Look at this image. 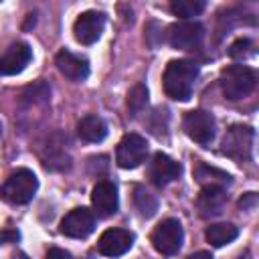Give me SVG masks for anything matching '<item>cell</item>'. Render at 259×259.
Returning <instances> with one entry per match:
<instances>
[{
    "label": "cell",
    "instance_id": "1",
    "mask_svg": "<svg viewBox=\"0 0 259 259\" xmlns=\"http://www.w3.org/2000/svg\"><path fill=\"white\" fill-rule=\"evenodd\" d=\"M198 77V65L188 59L170 61L164 71V91L174 101H186L192 95L194 83Z\"/></svg>",
    "mask_w": 259,
    "mask_h": 259
},
{
    "label": "cell",
    "instance_id": "2",
    "mask_svg": "<svg viewBox=\"0 0 259 259\" xmlns=\"http://www.w3.org/2000/svg\"><path fill=\"white\" fill-rule=\"evenodd\" d=\"M36 188H38V180L34 172L28 168H18L0 186V196L10 204H26L34 198Z\"/></svg>",
    "mask_w": 259,
    "mask_h": 259
},
{
    "label": "cell",
    "instance_id": "3",
    "mask_svg": "<svg viewBox=\"0 0 259 259\" xmlns=\"http://www.w3.org/2000/svg\"><path fill=\"white\" fill-rule=\"evenodd\" d=\"M257 83V75L247 65H231L221 73V89L227 99L237 101L247 97Z\"/></svg>",
    "mask_w": 259,
    "mask_h": 259
},
{
    "label": "cell",
    "instance_id": "4",
    "mask_svg": "<svg viewBox=\"0 0 259 259\" xmlns=\"http://www.w3.org/2000/svg\"><path fill=\"white\" fill-rule=\"evenodd\" d=\"M154 249L160 253V255H166V257H172L180 251L182 247V241H184V231H182V225L176 221V219H166L162 223H158L152 231V237H150Z\"/></svg>",
    "mask_w": 259,
    "mask_h": 259
},
{
    "label": "cell",
    "instance_id": "5",
    "mask_svg": "<svg viewBox=\"0 0 259 259\" xmlns=\"http://www.w3.org/2000/svg\"><path fill=\"white\" fill-rule=\"evenodd\" d=\"M148 156V144L140 134H127L121 138V142L117 144V152H115V162L119 168L132 170L138 168Z\"/></svg>",
    "mask_w": 259,
    "mask_h": 259
},
{
    "label": "cell",
    "instance_id": "6",
    "mask_svg": "<svg viewBox=\"0 0 259 259\" xmlns=\"http://www.w3.org/2000/svg\"><path fill=\"white\" fill-rule=\"evenodd\" d=\"M202 38H204V28L200 22H194V20H182L168 28L170 47L180 49V51L196 49L202 42Z\"/></svg>",
    "mask_w": 259,
    "mask_h": 259
},
{
    "label": "cell",
    "instance_id": "7",
    "mask_svg": "<svg viewBox=\"0 0 259 259\" xmlns=\"http://www.w3.org/2000/svg\"><path fill=\"white\" fill-rule=\"evenodd\" d=\"M214 130H217V123H214V117L202 109H196V111H188L184 115V132L188 134L190 140H194L196 144H210L212 138H214Z\"/></svg>",
    "mask_w": 259,
    "mask_h": 259
},
{
    "label": "cell",
    "instance_id": "8",
    "mask_svg": "<svg viewBox=\"0 0 259 259\" xmlns=\"http://www.w3.org/2000/svg\"><path fill=\"white\" fill-rule=\"evenodd\" d=\"M93 229H95V214L85 206L69 210L61 221V233L71 239H85L93 233Z\"/></svg>",
    "mask_w": 259,
    "mask_h": 259
},
{
    "label": "cell",
    "instance_id": "9",
    "mask_svg": "<svg viewBox=\"0 0 259 259\" xmlns=\"http://www.w3.org/2000/svg\"><path fill=\"white\" fill-rule=\"evenodd\" d=\"M103 26H105V16L97 10H87L75 20L73 32L81 45H93L101 36Z\"/></svg>",
    "mask_w": 259,
    "mask_h": 259
},
{
    "label": "cell",
    "instance_id": "10",
    "mask_svg": "<svg viewBox=\"0 0 259 259\" xmlns=\"http://www.w3.org/2000/svg\"><path fill=\"white\" fill-rule=\"evenodd\" d=\"M134 245V235L125 229H107L97 243V249L105 257H119L127 253Z\"/></svg>",
    "mask_w": 259,
    "mask_h": 259
},
{
    "label": "cell",
    "instance_id": "11",
    "mask_svg": "<svg viewBox=\"0 0 259 259\" xmlns=\"http://www.w3.org/2000/svg\"><path fill=\"white\" fill-rule=\"evenodd\" d=\"M223 146H225V152L237 160H243V158H249L251 154V146H253V132L251 127H243V125H233L225 140H223Z\"/></svg>",
    "mask_w": 259,
    "mask_h": 259
},
{
    "label": "cell",
    "instance_id": "12",
    "mask_svg": "<svg viewBox=\"0 0 259 259\" xmlns=\"http://www.w3.org/2000/svg\"><path fill=\"white\" fill-rule=\"evenodd\" d=\"M91 202H93V208L97 210V214H101V217H109V214L117 212L119 198H117L115 184L109 180L97 182L91 190Z\"/></svg>",
    "mask_w": 259,
    "mask_h": 259
},
{
    "label": "cell",
    "instance_id": "13",
    "mask_svg": "<svg viewBox=\"0 0 259 259\" xmlns=\"http://www.w3.org/2000/svg\"><path fill=\"white\" fill-rule=\"evenodd\" d=\"M148 174L156 186H166L180 176V164L176 160H172L170 156L158 152V154H154V158L148 166Z\"/></svg>",
    "mask_w": 259,
    "mask_h": 259
},
{
    "label": "cell",
    "instance_id": "14",
    "mask_svg": "<svg viewBox=\"0 0 259 259\" xmlns=\"http://www.w3.org/2000/svg\"><path fill=\"white\" fill-rule=\"evenodd\" d=\"M30 59H32L30 47L26 42H14L0 57V73L2 75H16V73L24 71V67L30 63Z\"/></svg>",
    "mask_w": 259,
    "mask_h": 259
},
{
    "label": "cell",
    "instance_id": "15",
    "mask_svg": "<svg viewBox=\"0 0 259 259\" xmlns=\"http://www.w3.org/2000/svg\"><path fill=\"white\" fill-rule=\"evenodd\" d=\"M57 69L71 81H85L89 77V61L71 51L57 53Z\"/></svg>",
    "mask_w": 259,
    "mask_h": 259
},
{
    "label": "cell",
    "instance_id": "16",
    "mask_svg": "<svg viewBox=\"0 0 259 259\" xmlns=\"http://www.w3.org/2000/svg\"><path fill=\"white\" fill-rule=\"evenodd\" d=\"M227 202V194H225V188H219V186H204L196 198V206L200 210L202 217H214L223 210Z\"/></svg>",
    "mask_w": 259,
    "mask_h": 259
},
{
    "label": "cell",
    "instance_id": "17",
    "mask_svg": "<svg viewBox=\"0 0 259 259\" xmlns=\"http://www.w3.org/2000/svg\"><path fill=\"white\" fill-rule=\"evenodd\" d=\"M77 132H79L81 140L97 144V142H101L107 136V123L99 115H85L77 123Z\"/></svg>",
    "mask_w": 259,
    "mask_h": 259
},
{
    "label": "cell",
    "instance_id": "18",
    "mask_svg": "<svg viewBox=\"0 0 259 259\" xmlns=\"http://www.w3.org/2000/svg\"><path fill=\"white\" fill-rule=\"evenodd\" d=\"M194 178H196V182L202 184V188L204 186H219V188H223L225 184L231 182V176L227 172H223V170H219L214 166L202 164V162H198L194 166Z\"/></svg>",
    "mask_w": 259,
    "mask_h": 259
},
{
    "label": "cell",
    "instance_id": "19",
    "mask_svg": "<svg viewBox=\"0 0 259 259\" xmlns=\"http://www.w3.org/2000/svg\"><path fill=\"white\" fill-rule=\"evenodd\" d=\"M237 235H239V229L231 223H217L206 229V241L212 247H225V245L233 243L237 239Z\"/></svg>",
    "mask_w": 259,
    "mask_h": 259
},
{
    "label": "cell",
    "instance_id": "20",
    "mask_svg": "<svg viewBox=\"0 0 259 259\" xmlns=\"http://www.w3.org/2000/svg\"><path fill=\"white\" fill-rule=\"evenodd\" d=\"M134 202H136V208L140 210V214L146 217V219H150V217L156 212V208H158V200H156V196L150 194V192H148L146 188H142V186L136 188Z\"/></svg>",
    "mask_w": 259,
    "mask_h": 259
},
{
    "label": "cell",
    "instance_id": "21",
    "mask_svg": "<svg viewBox=\"0 0 259 259\" xmlns=\"http://www.w3.org/2000/svg\"><path fill=\"white\" fill-rule=\"evenodd\" d=\"M204 2L202 0H172L170 4V10L176 14V16H182V18H190V16H196L204 10Z\"/></svg>",
    "mask_w": 259,
    "mask_h": 259
},
{
    "label": "cell",
    "instance_id": "22",
    "mask_svg": "<svg viewBox=\"0 0 259 259\" xmlns=\"http://www.w3.org/2000/svg\"><path fill=\"white\" fill-rule=\"evenodd\" d=\"M148 103V91L144 85H136L130 93H127V107L132 113H140Z\"/></svg>",
    "mask_w": 259,
    "mask_h": 259
},
{
    "label": "cell",
    "instance_id": "23",
    "mask_svg": "<svg viewBox=\"0 0 259 259\" xmlns=\"http://www.w3.org/2000/svg\"><path fill=\"white\" fill-rule=\"evenodd\" d=\"M251 40H247V38H239L237 42H233L231 45V49H229V55L233 57V59H243V57H249L253 51H251Z\"/></svg>",
    "mask_w": 259,
    "mask_h": 259
},
{
    "label": "cell",
    "instance_id": "24",
    "mask_svg": "<svg viewBox=\"0 0 259 259\" xmlns=\"http://www.w3.org/2000/svg\"><path fill=\"white\" fill-rule=\"evenodd\" d=\"M47 259H73V257H71V253H67L65 249L53 247V249H49V253H47Z\"/></svg>",
    "mask_w": 259,
    "mask_h": 259
},
{
    "label": "cell",
    "instance_id": "25",
    "mask_svg": "<svg viewBox=\"0 0 259 259\" xmlns=\"http://www.w3.org/2000/svg\"><path fill=\"white\" fill-rule=\"evenodd\" d=\"M255 202H257V196H255V192H249L245 198H241V202H239V204H241L243 208H249V206H253Z\"/></svg>",
    "mask_w": 259,
    "mask_h": 259
},
{
    "label": "cell",
    "instance_id": "26",
    "mask_svg": "<svg viewBox=\"0 0 259 259\" xmlns=\"http://www.w3.org/2000/svg\"><path fill=\"white\" fill-rule=\"evenodd\" d=\"M186 259H212V255H210L208 251H196V253L188 255Z\"/></svg>",
    "mask_w": 259,
    "mask_h": 259
},
{
    "label": "cell",
    "instance_id": "27",
    "mask_svg": "<svg viewBox=\"0 0 259 259\" xmlns=\"http://www.w3.org/2000/svg\"><path fill=\"white\" fill-rule=\"evenodd\" d=\"M14 259H28V257H26L24 253H16V255H14Z\"/></svg>",
    "mask_w": 259,
    "mask_h": 259
},
{
    "label": "cell",
    "instance_id": "28",
    "mask_svg": "<svg viewBox=\"0 0 259 259\" xmlns=\"http://www.w3.org/2000/svg\"><path fill=\"white\" fill-rule=\"evenodd\" d=\"M0 132H2V125H0Z\"/></svg>",
    "mask_w": 259,
    "mask_h": 259
}]
</instances>
